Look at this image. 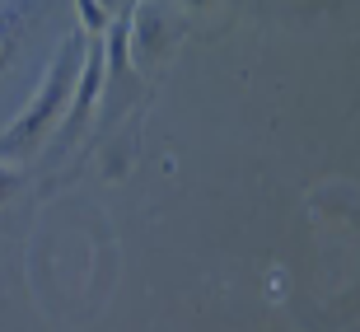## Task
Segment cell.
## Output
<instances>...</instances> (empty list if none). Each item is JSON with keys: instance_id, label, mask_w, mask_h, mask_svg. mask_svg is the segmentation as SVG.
<instances>
[{"instance_id": "1", "label": "cell", "mask_w": 360, "mask_h": 332, "mask_svg": "<svg viewBox=\"0 0 360 332\" xmlns=\"http://www.w3.org/2000/svg\"><path fill=\"white\" fill-rule=\"evenodd\" d=\"M80 56H84V38H70L66 52L56 56V66L47 70V84L38 89V98L28 103V113L14 122L10 132L0 136V155H28L42 136L52 132V122L61 117L70 89H75V75H80Z\"/></svg>"}, {"instance_id": "4", "label": "cell", "mask_w": 360, "mask_h": 332, "mask_svg": "<svg viewBox=\"0 0 360 332\" xmlns=\"http://www.w3.org/2000/svg\"><path fill=\"white\" fill-rule=\"evenodd\" d=\"M14 183H19L14 173H0V201H5V197H10V192H14Z\"/></svg>"}, {"instance_id": "2", "label": "cell", "mask_w": 360, "mask_h": 332, "mask_svg": "<svg viewBox=\"0 0 360 332\" xmlns=\"http://www.w3.org/2000/svg\"><path fill=\"white\" fill-rule=\"evenodd\" d=\"M33 5L38 0H5L0 5V75L10 70L14 52H19V42H24L28 24H33Z\"/></svg>"}, {"instance_id": "3", "label": "cell", "mask_w": 360, "mask_h": 332, "mask_svg": "<svg viewBox=\"0 0 360 332\" xmlns=\"http://www.w3.org/2000/svg\"><path fill=\"white\" fill-rule=\"evenodd\" d=\"M75 10H80V24H84V33H94V38H98V33H103V28L112 24V19H108V10L98 5V0H75Z\"/></svg>"}]
</instances>
